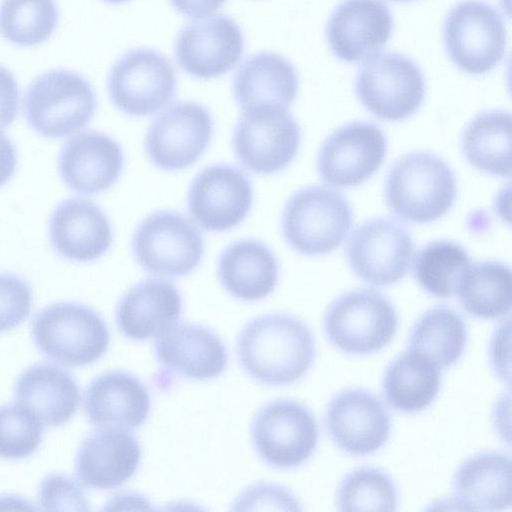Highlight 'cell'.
<instances>
[{
  "label": "cell",
  "instance_id": "cell-19",
  "mask_svg": "<svg viewBox=\"0 0 512 512\" xmlns=\"http://www.w3.org/2000/svg\"><path fill=\"white\" fill-rule=\"evenodd\" d=\"M392 32V14L381 0H343L329 17L326 39L335 57L354 63L375 56Z\"/></svg>",
  "mask_w": 512,
  "mask_h": 512
},
{
  "label": "cell",
  "instance_id": "cell-40",
  "mask_svg": "<svg viewBox=\"0 0 512 512\" xmlns=\"http://www.w3.org/2000/svg\"><path fill=\"white\" fill-rule=\"evenodd\" d=\"M237 510L274 509L302 510L298 499L287 489L274 485L260 483L251 486L243 492L235 502Z\"/></svg>",
  "mask_w": 512,
  "mask_h": 512
},
{
  "label": "cell",
  "instance_id": "cell-28",
  "mask_svg": "<svg viewBox=\"0 0 512 512\" xmlns=\"http://www.w3.org/2000/svg\"><path fill=\"white\" fill-rule=\"evenodd\" d=\"M217 274L223 288L242 301H258L275 289L279 278L278 261L263 242L242 239L221 253Z\"/></svg>",
  "mask_w": 512,
  "mask_h": 512
},
{
  "label": "cell",
  "instance_id": "cell-45",
  "mask_svg": "<svg viewBox=\"0 0 512 512\" xmlns=\"http://www.w3.org/2000/svg\"><path fill=\"white\" fill-rule=\"evenodd\" d=\"M106 2H109V3H121V2H124L126 0H104Z\"/></svg>",
  "mask_w": 512,
  "mask_h": 512
},
{
  "label": "cell",
  "instance_id": "cell-12",
  "mask_svg": "<svg viewBox=\"0 0 512 512\" xmlns=\"http://www.w3.org/2000/svg\"><path fill=\"white\" fill-rule=\"evenodd\" d=\"M107 86L112 103L120 111L143 117L158 112L174 98L176 75L160 52L138 48L113 65Z\"/></svg>",
  "mask_w": 512,
  "mask_h": 512
},
{
  "label": "cell",
  "instance_id": "cell-8",
  "mask_svg": "<svg viewBox=\"0 0 512 512\" xmlns=\"http://www.w3.org/2000/svg\"><path fill=\"white\" fill-rule=\"evenodd\" d=\"M132 250L145 271L163 277H182L200 264L204 241L189 219L163 210L139 223L133 234Z\"/></svg>",
  "mask_w": 512,
  "mask_h": 512
},
{
  "label": "cell",
  "instance_id": "cell-5",
  "mask_svg": "<svg viewBox=\"0 0 512 512\" xmlns=\"http://www.w3.org/2000/svg\"><path fill=\"white\" fill-rule=\"evenodd\" d=\"M353 222L344 196L323 186L295 192L286 202L281 219L283 236L300 254L319 256L338 248Z\"/></svg>",
  "mask_w": 512,
  "mask_h": 512
},
{
  "label": "cell",
  "instance_id": "cell-2",
  "mask_svg": "<svg viewBox=\"0 0 512 512\" xmlns=\"http://www.w3.org/2000/svg\"><path fill=\"white\" fill-rule=\"evenodd\" d=\"M456 180L450 166L429 152H411L398 159L385 185L389 209L401 220L423 224L444 216L453 206Z\"/></svg>",
  "mask_w": 512,
  "mask_h": 512
},
{
  "label": "cell",
  "instance_id": "cell-35",
  "mask_svg": "<svg viewBox=\"0 0 512 512\" xmlns=\"http://www.w3.org/2000/svg\"><path fill=\"white\" fill-rule=\"evenodd\" d=\"M58 17L54 0H2L0 33L14 45L36 46L51 37Z\"/></svg>",
  "mask_w": 512,
  "mask_h": 512
},
{
  "label": "cell",
  "instance_id": "cell-17",
  "mask_svg": "<svg viewBox=\"0 0 512 512\" xmlns=\"http://www.w3.org/2000/svg\"><path fill=\"white\" fill-rule=\"evenodd\" d=\"M325 426L338 448L354 456L377 452L391 434L386 407L373 393L362 388L346 389L330 400Z\"/></svg>",
  "mask_w": 512,
  "mask_h": 512
},
{
  "label": "cell",
  "instance_id": "cell-30",
  "mask_svg": "<svg viewBox=\"0 0 512 512\" xmlns=\"http://www.w3.org/2000/svg\"><path fill=\"white\" fill-rule=\"evenodd\" d=\"M440 369L423 355L408 349L386 367L382 393L391 408L412 414L426 409L436 398Z\"/></svg>",
  "mask_w": 512,
  "mask_h": 512
},
{
  "label": "cell",
  "instance_id": "cell-3",
  "mask_svg": "<svg viewBox=\"0 0 512 512\" xmlns=\"http://www.w3.org/2000/svg\"><path fill=\"white\" fill-rule=\"evenodd\" d=\"M32 337L46 358L68 367L95 363L110 343L104 319L91 307L68 301L39 311L32 323Z\"/></svg>",
  "mask_w": 512,
  "mask_h": 512
},
{
  "label": "cell",
  "instance_id": "cell-46",
  "mask_svg": "<svg viewBox=\"0 0 512 512\" xmlns=\"http://www.w3.org/2000/svg\"><path fill=\"white\" fill-rule=\"evenodd\" d=\"M393 1H397V2H409V1H414V0H393Z\"/></svg>",
  "mask_w": 512,
  "mask_h": 512
},
{
  "label": "cell",
  "instance_id": "cell-18",
  "mask_svg": "<svg viewBox=\"0 0 512 512\" xmlns=\"http://www.w3.org/2000/svg\"><path fill=\"white\" fill-rule=\"evenodd\" d=\"M243 49L239 25L225 15L186 25L175 43L179 66L199 79L218 78L231 71L240 61Z\"/></svg>",
  "mask_w": 512,
  "mask_h": 512
},
{
  "label": "cell",
  "instance_id": "cell-38",
  "mask_svg": "<svg viewBox=\"0 0 512 512\" xmlns=\"http://www.w3.org/2000/svg\"><path fill=\"white\" fill-rule=\"evenodd\" d=\"M33 294L22 277L0 272V333L19 326L30 314Z\"/></svg>",
  "mask_w": 512,
  "mask_h": 512
},
{
  "label": "cell",
  "instance_id": "cell-7",
  "mask_svg": "<svg viewBox=\"0 0 512 512\" xmlns=\"http://www.w3.org/2000/svg\"><path fill=\"white\" fill-rule=\"evenodd\" d=\"M447 55L461 71L483 75L503 59L507 34L501 15L481 0H464L448 12L443 26Z\"/></svg>",
  "mask_w": 512,
  "mask_h": 512
},
{
  "label": "cell",
  "instance_id": "cell-6",
  "mask_svg": "<svg viewBox=\"0 0 512 512\" xmlns=\"http://www.w3.org/2000/svg\"><path fill=\"white\" fill-rule=\"evenodd\" d=\"M398 315L394 305L373 289H356L335 299L323 318L331 344L350 355H369L394 338Z\"/></svg>",
  "mask_w": 512,
  "mask_h": 512
},
{
  "label": "cell",
  "instance_id": "cell-10",
  "mask_svg": "<svg viewBox=\"0 0 512 512\" xmlns=\"http://www.w3.org/2000/svg\"><path fill=\"white\" fill-rule=\"evenodd\" d=\"M251 434L260 458L278 469L302 465L318 444L315 416L292 399H277L264 405L254 416Z\"/></svg>",
  "mask_w": 512,
  "mask_h": 512
},
{
  "label": "cell",
  "instance_id": "cell-21",
  "mask_svg": "<svg viewBox=\"0 0 512 512\" xmlns=\"http://www.w3.org/2000/svg\"><path fill=\"white\" fill-rule=\"evenodd\" d=\"M124 166L120 145L98 131L74 134L62 146L58 171L63 183L72 191L94 195L111 188Z\"/></svg>",
  "mask_w": 512,
  "mask_h": 512
},
{
  "label": "cell",
  "instance_id": "cell-37",
  "mask_svg": "<svg viewBox=\"0 0 512 512\" xmlns=\"http://www.w3.org/2000/svg\"><path fill=\"white\" fill-rule=\"evenodd\" d=\"M44 425L19 403L0 406V458L24 459L38 449Z\"/></svg>",
  "mask_w": 512,
  "mask_h": 512
},
{
  "label": "cell",
  "instance_id": "cell-43",
  "mask_svg": "<svg viewBox=\"0 0 512 512\" xmlns=\"http://www.w3.org/2000/svg\"><path fill=\"white\" fill-rule=\"evenodd\" d=\"M17 166V152L13 142L0 129V188L13 177Z\"/></svg>",
  "mask_w": 512,
  "mask_h": 512
},
{
  "label": "cell",
  "instance_id": "cell-44",
  "mask_svg": "<svg viewBox=\"0 0 512 512\" xmlns=\"http://www.w3.org/2000/svg\"><path fill=\"white\" fill-rule=\"evenodd\" d=\"M510 333V319L503 322L495 331L491 343V361L495 373L501 379L505 380V377L509 378V375L505 372V366L503 364V352L509 353V350H504V340L509 336Z\"/></svg>",
  "mask_w": 512,
  "mask_h": 512
},
{
  "label": "cell",
  "instance_id": "cell-41",
  "mask_svg": "<svg viewBox=\"0 0 512 512\" xmlns=\"http://www.w3.org/2000/svg\"><path fill=\"white\" fill-rule=\"evenodd\" d=\"M19 88L13 74L0 65V129L10 126L19 111Z\"/></svg>",
  "mask_w": 512,
  "mask_h": 512
},
{
  "label": "cell",
  "instance_id": "cell-32",
  "mask_svg": "<svg viewBox=\"0 0 512 512\" xmlns=\"http://www.w3.org/2000/svg\"><path fill=\"white\" fill-rule=\"evenodd\" d=\"M467 340L465 319L454 309L439 305L427 310L414 323L408 349L445 369L460 359Z\"/></svg>",
  "mask_w": 512,
  "mask_h": 512
},
{
  "label": "cell",
  "instance_id": "cell-4",
  "mask_svg": "<svg viewBox=\"0 0 512 512\" xmlns=\"http://www.w3.org/2000/svg\"><path fill=\"white\" fill-rule=\"evenodd\" d=\"M97 101L90 83L76 72L57 69L36 77L24 97L29 126L56 139L78 133L93 118Z\"/></svg>",
  "mask_w": 512,
  "mask_h": 512
},
{
  "label": "cell",
  "instance_id": "cell-16",
  "mask_svg": "<svg viewBox=\"0 0 512 512\" xmlns=\"http://www.w3.org/2000/svg\"><path fill=\"white\" fill-rule=\"evenodd\" d=\"M386 151V137L378 126L363 121L348 123L323 142L317 170L328 185L357 186L380 168Z\"/></svg>",
  "mask_w": 512,
  "mask_h": 512
},
{
  "label": "cell",
  "instance_id": "cell-24",
  "mask_svg": "<svg viewBox=\"0 0 512 512\" xmlns=\"http://www.w3.org/2000/svg\"><path fill=\"white\" fill-rule=\"evenodd\" d=\"M84 409L99 428L135 429L147 419L151 397L142 381L129 372L113 370L96 377L87 387Z\"/></svg>",
  "mask_w": 512,
  "mask_h": 512
},
{
  "label": "cell",
  "instance_id": "cell-39",
  "mask_svg": "<svg viewBox=\"0 0 512 512\" xmlns=\"http://www.w3.org/2000/svg\"><path fill=\"white\" fill-rule=\"evenodd\" d=\"M38 504L45 511H88L89 503L77 481L63 474L44 477L38 489Z\"/></svg>",
  "mask_w": 512,
  "mask_h": 512
},
{
  "label": "cell",
  "instance_id": "cell-13",
  "mask_svg": "<svg viewBox=\"0 0 512 512\" xmlns=\"http://www.w3.org/2000/svg\"><path fill=\"white\" fill-rule=\"evenodd\" d=\"M414 243L409 231L390 218H374L358 226L346 245L353 272L374 286L397 283L409 271Z\"/></svg>",
  "mask_w": 512,
  "mask_h": 512
},
{
  "label": "cell",
  "instance_id": "cell-15",
  "mask_svg": "<svg viewBox=\"0 0 512 512\" xmlns=\"http://www.w3.org/2000/svg\"><path fill=\"white\" fill-rule=\"evenodd\" d=\"M253 188L239 168L215 164L204 168L193 179L187 196V208L193 221L212 232L229 230L248 215Z\"/></svg>",
  "mask_w": 512,
  "mask_h": 512
},
{
  "label": "cell",
  "instance_id": "cell-22",
  "mask_svg": "<svg viewBox=\"0 0 512 512\" xmlns=\"http://www.w3.org/2000/svg\"><path fill=\"white\" fill-rule=\"evenodd\" d=\"M137 438L126 429L100 428L78 448L75 471L79 482L93 489H112L128 481L141 460Z\"/></svg>",
  "mask_w": 512,
  "mask_h": 512
},
{
  "label": "cell",
  "instance_id": "cell-34",
  "mask_svg": "<svg viewBox=\"0 0 512 512\" xmlns=\"http://www.w3.org/2000/svg\"><path fill=\"white\" fill-rule=\"evenodd\" d=\"M469 265L468 252L460 244L436 240L418 252L413 272L418 284L427 293L448 298L456 294L459 280Z\"/></svg>",
  "mask_w": 512,
  "mask_h": 512
},
{
  "label": "cell",
  "instance_id": "cell-20",
  "mask_svg": "<svg viewBox=\"0 0 512 512\" xmlns=\"http://www.w3.org/2000/svg\"><path fill=\"white\" fill-rule=\"evenodd\" d=\"M48 231L54 252L77 263L101 258L113 241L107 215L93 201L83 197L59 202L50 215Z\"/></svg>",
  "mask_w": 512,
  "mask_h": 512
},
{
  "label": "cell",
  "instance_id": "cell-27",
  "mask_svg": "<svg viewBox=\"0 0 512 512\" xmlns=\"http://www.w3.org/2000/svg\"><path fill=\"white\" fill-rule=\"evenodd\" d=\"M510 456L503 451L478 452L457 468L453 496L464 510L501 511L511 506Z\"/></svg>",
  "mask_w": 512,
  "mask_h": 512
},
{
  "label": "cell",
  "instance_id": "cell-1",
  "mask_svg": "<svg viewBox=\"0 0 512 512\" xmlns=\"http://www.w3.org/2000/svg\"><path fill=\"white\" fill-rule=\"evenodd\" d=\"M316 354L314 335L298 317L285 313L258 316L237 339L244 371L259 383L282 386L300 380Z\"/></svg>",
  "mask_w": 512,
  "mask_h": 512
},
{
  "label": "cell",
  "instance_id": "cell-25",
  "mask_svg": "<svg viewBox=\"0 0 512 512\" xmlns=\"http://www.w3.org/2000/svg\"><path fill=\"white\" fill-rule=\"evenodd\" d=\"M182 307V296L172 282L149 278L132 286L121 297L116 322L126 338L143 341L176 323Z\"/></svg>",
  "mask_w": 512,
  "mask_h": 512
},
{
  "label": "cell",
  "instance_id": "cell-33",
  "mask_svg": "<svg viewBox=\"0 0 512 512\" xmlns=\"http://www.w3.org/2000/svg\"><path fill=\"white\" fill-rule=\"evenodd\" d=\"M456 294L462 308L473 317H505L511 310V271L498 261L470 263L459 280Z\"/></svg>",
  "mask_w": 512,
  "mask_h": 512
},
{
  "label": "cell",
  "instance_id": "cell-29",
  "mask_svg": "<svg viewBox=\"0 0 512 512\" xmlns=\"http://www.w3.org/2000/svg\"><path fill=\"white\" fill-rule=\"evenodd\" d=\"M295 67L283 56L261 52L249 57L233 81L235 100L242 110L261 107L289 108L298 93Z\"/></svg>",
  "mask_w": 512,
  "mask_h": 512
},
{
  "label": "cell",
  "instance_id": "cell-9",
  "mask_svg": "<svg viewBox=\"0 0 512 512\" xmlns=\"http://www.w3.org/2000/svg\"><path fill=\"white\" fill-rule=\"evenodd\" d=\"M355 91L363 106L386 121L414 114L425 96V79L409 57L388 52L368 59L358 71Z\"/></svg>",
  "mask_w": 512,
  "mask_h": 512
},
{
  "label": "cell",
  "instance_id": "cell-36",
  "mask_svg": "<svg viewBox=\"0 0 512 512\" xmlns=\"http://www.w3.org/2000/svg\"><path fill=\"white\" fill-rule=\"evenodd\" d=\"M398 491L394 480L384 470L358 467L341 480L336 492V506L340 511H395Z\"/></svg>",
  "mask_w": 512,
  "mask_h": 512
},
{
  "label": "cell",
  "instance_id": "cell-42",
  "mask_svg": "<svg viewBox=\"0 0 512 512\" xmlns=\"http://www.w3.org/2000/svg\"><path fill=\"white\" fill-rule=\"evenodd\" d=\"M226 0H170L181 14L195 19L206 18L215 13Z\"/></svg>",
  "mask_w": 512,
  "mask_h": 512
},
{
  "label": "cell",
  "instance_id": "cell-23",
  "mask_svg": "<svg viewBox=\"0 0 512 512\" xmlns=\"http://www.w3.org/2000/svg\"><path fill=\"white\" fill-rule=\"evenodd\" d=\"M159 363L187 379L206 381L226 369L227 351L219 336L194 323H174L157 336Z\"/></svg>",
  "mask_w": 512,
  "mask_h": 512
},
{
  "label": "cell",
  "instance_id": "cell-31",
  "mask_svg": "<svg viewBox=\"0 0 512 512\" xmlns=\"http://www.w3.org/2000/svg\"><path fill=\"white\" fill-rule=\"evenodd\" d=\"M461 147L476 169L499 177L511 175V116L503 110L476 115L466 126Z\"/></svg>",
  "mask_w": 512,
  "mask_h": 512
},
{
  "label": "cell",
  "instance_id": "cell-26",
  "mask_svg": "<svg viewBox=\"0 0 512 512\" xmlns=\"http://www.w3.org/2000/svg\"><path fill=\"white\" fill-rule=\"evenodd\" d=\"M16 402L29 409L44 426L58 427L76 413L80 391L74 377L64 368L51 364H34L18 377Z\"/></svg>",
  "mask_w": 512,
  "mask_h": 512
},
{
  "label": "cell",
  "instance_id": "cell-14",
  "mask_svg": "<svg viewBox=\"0 0 512 512\" xmlns=\"http://www.w3.org/2000/svg\"><path fill=\"white\" fill-rule=\"evenodd\" d=\"M213 133L209 111L196 102L174 103L152 121L145 138L149 160L166 171L191 166L205 152Z\"/></svg>",
  "mask_w": 512,
  "mask_h": 512
},
{
  "label": "cell",
  "instance_id": "cell-11",
  "mask_svg": "<svg viewBox=\"0 0 512 512\" xmlns=\"http://www.w3.org/2000/svg\"><path fill=\"white\" fill-rule=\"evenodd\" d=\"M300 127L288 108L243 110L233 132L232 145L241 164L257 174L285 169L300 146Z\"/></svg>",
  "mask_w": 512,
  "mask_h": 512
}]
</instances>
